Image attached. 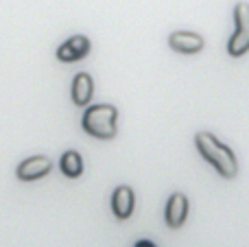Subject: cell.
Wrapping results in <instances>:
<instances>
[{"instance_id": "cell-7", "label": "cell", "mask_w": 249, "mask_h": 247, "mask_svg": "<svg viewBox=\"0 0 249 247\" xmlns=\"http://www.w3.org/2000/svg\"><path fill=\"white\" fill-rule=\"evenodd\" d=\"M164 214H166L168 228H181L186 221V214H188V197L181 193H173Z\"/></svg>"}, {"instance_id": "cell-4", "label": "cell", "mask_w": 249, "mask_h": 247, "mask_svg": "<svg viewBox=\"0 0 249 247\" xmlns=\"http://www.w3.org/2000/svg\"><path fill=\"white\" fill-rule=\"evenodd\" d=\"M51 171H53L51 158H46V156H33V158H26L24 162H20L16 175H18V179H20V182H35V179L48 175Z\"/></svg>"}, {"instance_id": "cell-1", "label": "cell", "mask_w": 249, "mask_h": 247, "mask_svg": "<svg viewBox=\"0 0 249 247\" xmlns=\"http://www.w3.org/2000/svg\"><path fill=\"white\" fill-rule=\"evenodd\" d=\"M195 144H197L199 153L214 166L221 177L234 179L238 175V164H236V158H234L232 149L225 147V144L221 142V140H216L212 134H208V131L197 134L195 136Z\"/></svg>"}, {"instance_id": "cell-6", "label": "cell", "mask_w": 249, "mask_h": 247, "mask_svg": "<svg viewBox=\"0 0 249 247\" xmlns=\"http://www.w3.org/2000/svg\"><path fill=\"white\" fill-rule=\"evenodd\" d=\"M168 46L175 53H184V55H195L203 48V37L190 31H175L168 37Z\"/></svg>"}, {"instance_id": "cell-5", "label": "cell", "mask_w": 249, "mask_h": 247, "mask_svg": "<svg viewBox=\"0 0 249 247\" xmlns=\"http://www.w3.org/2000/svg\"><path fill=\"white\" fill-rule=\"evenodd\" d=\"M88 53H90V39L86 35H72L57 48V59L64 64H72V61L83 59Z\"/></svg>"}, {"instance_id": "cell-9", "label": "cell", "mask_w": 249, "mask_h": 247, "mask_svg": "<svg viewBox=\"0 0 249 247\" xmlns=\"http://www.w3.org/2000/svg\"><path fill=\"white\" fill-rule=\"evenodd\" d=\"M94 94V81L88 72H79L72 79V103L74 105H88Z\"/></svg>"}, {"instance_id": "cell-3", "label": "cell", "mask_w": 249, "mask_h": 247, "mask_svg": "<svg viewBox=\"0 0 249 247\" xmlns=\"http://www.w3.org/2000/svg\"><path fill=\"white\" fill-rule=\"evenodd\" d=\"M234 22L236 31L228 42V53L232 57H243L249 51V4L238 2L234 7Z\"/></svg>"}, {"instance_id": "cell-2", "label": "cell", "mask_w": 249, "mask_h": 247, "mask_svg": "<svg viewBox=\"0 0 249 247\" xmlns=\"http://www.w3.org/2000/svg\"><path fill=\"white\" fill-rule=\"evenodd\" d=\"M116 118L118 109L114 105H92L83 114V129L86 134L94 136L99 140H112L116 136Z\"/></svg>"}, {"instance_id": "cell-11", "label": "cell", "mask_w": 249, "mask_h": 247, "mask_svg": "<svg viewBox=\"0 0 249 247\" xmlns=\"http://www.w3.org/2000/svg\"><path fill=\"white\" fill-rule=\"evenodd\" d=\"M136 247H155V245L151 243V241H138Z\"/></svg>"}, {"instance_id": "cell-10", "label": "cell", "mask_w": 249, "mask_h": 247, "mask_svg": "<svg viewBox=\"0 0 249 247\" xmlns=\"http://www.w3.org/2000/svg\"><path fill=\"white\" fill-rule=\"evenodd\" d=\"M59 166H61V173L66 177H79L83 173V160L77 151H66L59 160Z\"/></svg>"}, {"instance_id": "cell-8", "label": "cell", "mask_w": 249, "mask_h": 247, "mask_svg": "<svg viewBox=\"0 0 249 247\" xmlns=\"http://www.w3.org/2000/svg\"><path fill=\"white\" fill-rule=\"evenodd\" d=\"M133 204H136V197H133V191L129 186H118L112 195V210L116 214V219H129L133 214Z\"/></svg>"}]
</instances>
